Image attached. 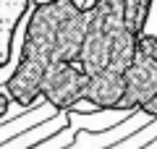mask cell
Here are the masks:
<instances>
[{
	"label": "cell",
	"instance_id": "cell-2",
	"mask_svg": "<svg viewBox=\"0 0 157 149\" xmlns=\"http://www.w3.org/2000/svg\"><path fill=\"white\" fill-rule=\"evenodd\" d=\"M121 113H144L157 120V37L141 34L136 55L126 71V92L121 99Z\"/></svg>",
	"mask_w": 157,
	"mask_h": 149
},
{
	"label": "cell",
	"instance_id": "cell-1",
	"mask_svg": "<svg viewBox=\"0 0 157 149\" xmlns=\"http://www.w3.org/2000/svg\"><path fill=\"white\" fill-rule=\"evenodd\" d=\"M155 0H39L29 11L13 71L3 92L24 110L39 99V84L52 66H76L86 76L78 115L121 113L126 71L147 29Z\"/></svg>",
	"mask_w": 157,
	"mask_h": 149
},
{
	"label": "cell",
	"instance_id": "cell-3",
	"mask_svg": "<svg viewBox=\"0 0 157 149\" xmlns=\"http://www.w3.org/2000/svg\"><path fill=\"white\" fill-rule=\"evenodd\" d=\"M26 11H32V0H0V68L13 60V39Z\"/></svg>",
	"mask_w": 157,
	"mask_h": 149
},
{
	"label": "cell",
	"instance_id": "cell-4",
	"mask_svg": "<svg viewBox=\"0 0 157 149\" xmlns=\"http://www.w3.org/2000/svg\"><path fill=\"white\" fill-rule=\"evenodd\" d=\"M8 113H11V97L6 92H0V123L8 118Z\"/></svg>",
	"mask_w": 157,
	"mask_h": 149
}]
</instances>
